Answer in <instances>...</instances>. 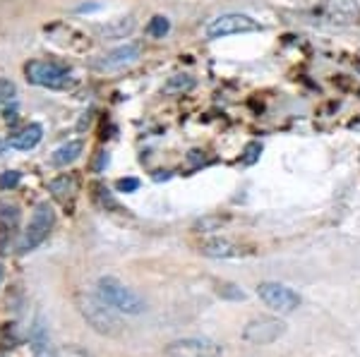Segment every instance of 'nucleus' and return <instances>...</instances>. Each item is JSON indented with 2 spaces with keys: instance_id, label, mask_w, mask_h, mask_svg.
<instances>
[{
  "instance_id": "obj_1",
  "label": "nucleus",
  "mask_w": 360,
  "mask_h": 357,
  "mask_svg": "<svg viewBox=\"0 0 360 357\" xmlns=\"http://www.w3.org/2000/svg\"><path fill=\"white\" fill-rule=\"evenodd\" d=\"M96 295L101 297L106 305H111L113 310L123 312V315H142L147 310V302L144 297L135 293L133 288L123 285L118 278H101L96 283Z\"/></svg>"
},
{
  "instance_id": "obj_2",
  "label": "nucleus",
  "mask_w": 360,
  "mask_h": 357,
  "mask_svg": "<svg viewBox=\"0 0 360 357\" xmlns=\"http://www.w3.org/2000/svg\"><path fill=\"white\" fill-rule=\"evenodd\" d=\"M77 305H80L82 317L87 319V324H89L94 331L103 333V336H118L120 333L118 315L113 312L111 305H106V302L101 300L99 295H82Z\"/></svg>"
},
{
  "instance_id": "obj_3",
  "label": "nucleus",
  "mask_w": 360,
  "mask_h": 357,
  "mask_svg": "<svg viewBox=\"0 0 360 357\" xmlns=\"http://www.w3.org/2000/svg\"><path fill=\"white\" fill-rule=\"evenodd\" d=\"M53 225H56V214H53V207L51 204H39V207L34 209V214H31L29 219V225H27L24 235H22L20 240V252L27 254V252H34L36 247L43 245V240L48 237V232L53 230Z\"/></svg>"
},
{
  "instance_id": "obj_4",
  "label": "nucleus",
  "mask_w": 360,
  "mask_h": 357,
  "mask_svg": "<svg viewBox=\"0 0 360 357\" xmlns=\"http://www.w3.org/2000/svg\"><path fill=\"white\" fill-rule=\"evenodd\" d=\"M24 74L31 84L46 86V89H68L73 86V77L65 68L51 61H29L24 65Z\"/></svg>"
},
{
  "instance_id": "obj_5",
  "label": "nucleus",
  "mask_w": 360,
  "mask_h": 357,
  "mask_svg": "<svg viewBox=\"0 0 360 357\" xmlns=\"http://www.w3.org/2000/svg\"><path fill=\"white\" fill-rule=\"evenodd\" d=\"M257 295L271 312H279V315H291L293 310L300 307V295L281 283H269V280L260 283Z\"/></svg>"
},
{
  "instance_id": "obj_6",
  "label": "nucleus",
  "mask_w": 360,
  "mask_h": 357,
  "mask_svg": "<svg viewBox=\"0 0 360 357\" xmlns=\"http://www.w3.org/2000/svg\"><path fill=\"white\" fill-rule=\"evenodd\" d=\"M262 24L257 19L248 17V15H221L214 22H209L207 26V36L209 39H223V36H233V34H248V31H260Z\"/></svg>"
},
{
  "instance_id": "obj_7",
  "label": "nucleus",
  "mask_w": 360,
  "mask_h": 357,
  "mask_svg": "<svg viewBox=\"0 0 360 357\" xmlns=\"http://www.w3.org/2000/svg\"><path fill=\"white\" fill-rule=\"evenodd\" d=\"M140 58H142V41H128L125 46H118L113 51H108L106 56L96 58L94 70H99V72H118V70L135 65Z\"/></svg>"
},
{
  "instance_id": "obj_8",
  "label": "nucleus",
  "mask_w": 360,
  "mask_h": 357,
  "mask_svg": "<svg viewBox=\"0 0 360 357\" xmlns=\"http://www.w3.org/2000/svg\"><path fill=\"white\" fill-rule=\"evenodd\" d=\"M286 333V324L274 317H260L253 319L248 326L243 328V338L253 345H269L279 340Z\"/></svg>"
},
{
  "instance_id": "obj_9",
  "label": "nucleus",
  "mask_w": 360,
  "mask_h": 357,
  "mask_svg": "<svg viewBox=\"0 0 360 357\" xmlns=\"http://www.w3.org/2000/svg\"><path fill=\"white\" fill-rule=\"evenodd\" d=\"M166 357H221V345L209 338H180L166 345Z\"/></svg>"
},
{
  "instance_id": "obj_10",
  "label": "nucleus",
  "mask_w": 360,
  "mask_h": 357,
  "mask_svg": "<svg viewBox=\"0 0 360 357\" xmlns=\"http://www.w3.org/2000/svg\"><path fill=\"white\" fill-rule=\"evenodd\" d=\"M324 17L336 26H353L360 22L358 0H324Z\"/></svg>"
},
{
  "instance_id": "obj_11",
  "label": "nucleus",
  "mask_w": 360,
  "mask_h": 357,
  "mask_svg": "<svg viewBox=\"0 0 360 357\" xmlns=\"http://www.w3.org/2000/svg\"><path fill=\"white\" fill-rule=\"evenodd\" d=\"M29 350L34 357H58L43 317H36L34 326H31V331H29Z\"/></svg>"
},
{
  "instance_id": "obj_12",
  "label": "nucleus",
  "mask_w": 360,
  "mask_h": 357,
  "mask_svg": "<svg viewBox=\"0 0 360 357\" xmlns=\"http://www.w3.org/2000/svg\"><path fill=\"white\" fill-rule=\"evenodd\" d=\"M20 225V209L15 204H0V252H8Z\"/></svg>"
},
{
  "instance_id": "obj_13",
  "label": "nucleus",
  "mask_w": 360,
  "mask_h": 357,
  "mask_svg": "<svg viewBox=\"0 0 360 357\" xmlns=\"http://www.w3.org/2000/svg\"><path fill=\"white\" fill-rule=\"evenodd\" d=\"M135 29V17H118V19H111L106 24L96 26V34L101 36L103 41H116V39H125L130 36Z\"/></svg>"
},
{
  "instance_id": "obj_14",
  "label": "nucleus",
  "mask_w": 360,
  "mask_h": 357,
  "mask_svg": "<svg viewBox=\"0 0 360 357\" xmlns=\"http://www.w3.org/2000/svg\"><path fill=\"white\" fill-rule=\"evenodd\" d=\"M202 254L214 259H231V257H240L243 250L238 245H233L231 240H223V237H214V240H207L202 245Z\"/></svg>"
},
{
  "instance_id": "obj_15",
  "label": "nucleus",
  "mask_w": 360,
  "mask_h": 357,
  "mask_svg": "<svg viewBox=\"0 0 360 357\" xmlns=\"http://www.w3.org/2000/svg\"><path fill=\"white\" fill-rule=\"evenodd\" d=\"M82 151H84V142L73 139V142L63 144V147H58L56 151H53V154H51V166H56V168H65V166L75 164V161L80 159Z\"/></svg>"
},
{
  "instance_id": "obj_16",
  "label": "nucleus",
  "mask_w": 360,
  "mask_h": 357,
  "mask_svg": "<svg viewBox=\"0 0 360 357\" xmlns=\"http://www.w3.org/2000/svg\"><path fill=\"white\" fill-rule=\"evenodd\" d=\"M41 137H43V129L41 125H27L22 132L17 134H13L10 137V147L13 149H20V151H29V149H34L36 144L41 142Z\"/></svg>"
},
{
  "instance_id": "obj_17",
  "label": "nucleus",
  "mask_w": 360,
  "mask_h": 357,
  "mask_svg": "<svg viewBox=\"0 0 360 357\" xmlns=\"http://www.w3.org/2000/svg\"><path fill=\"white\" fill-rule=\"evenodd\" d=\"M48 189H51V194L56 199H68L73 197L75 192H77V177L75 175H60L56 177V180H51V185H48Z\"/></svg>"
},
{
  "instance_id": "obj_18",
  "label": "nucleus",
  "mask_w": 360,
  "mask_h": 357,
  "mask_svg": "<svg viewBox=\"0 0 360 357\" xmlns=\"http://www.w3.org/2000/svg\"><path fill=\"white\" fill-rule=\"evenodd\" d=\"M195 86V79L190 77V74H173L171 79L163 86V91L166 94H185V91H190Z\"/></svg>"
},
{
  "instance_id": "obj_19",
  "label": "nucleus",
  "mask_w": 360,
  "mask_h": 357,
  "mask_svg": "<svg viewBox=\"0 0 360 357\" xmlns=\"http://www.w3.org/2000/svg\"><path fill=\"white\" fill-rule=\"evenodd\" d=\"M168 31H171V22H168V17H163V15L151 17L149 24H147V34H149L151 39H163Z\"/></svg>"
},
{
  "instance_id": "obj_20",
  "label": "nucleus",
  "mask_w": 360,
  "mask_h": 357,
  "mask_svg": "<svg viewBox=\"0 0 360 357\" xmlns=\"http://www.w3.org/2000/svg\"><path fill=\"white\" fill-rule=\"evenodd\" d=\"M260 156H262V144L260 142H250V144H245L240 161H243L245 166H253V164H257V161H260Z\"/></svg>"
},
{
  "instance_id": "obj_21",
  "label": "nucleus",
  "mask_w": 360,
  "mask_h": 357,
  "mask_svg": "<svg viewBox=\"0 0 360 357\" xmlns=\"http://www.w3.org/2000/svg\"><path fill=\"white\" fill-rule=\"evenodd\" d=\"M17 96V86H15L13 79L0 77V104H8Z\"/></svg>"
},
{
  "instance_id": "obj_22",
  "label": "nucleus",
  "mask_w": 360,
  "mask_h": 357,
  "mask_svg": "<svg viewBox=\"0 0 360 357\" xmlns=\"http://www.w3.org/2000/svg\"><path fill=\"white\" fill-rule=\"evenodd\" d=\"M20 180H22V175H20L17 170H8V173H3V175H0V187H3V189H13V187L20 185Z\"/></svg>"
},
{
  "instance_id": "obj_23",
  "label": "nucleus",
  "mask_w": 360,
  "mask_h": 357,
  "mask_svg": "<svg viewBox=\"0 0 360 357\" xmlns=\"http://www.w3.org/2000/svg\"><path fill=\"white\" fill-rule=\"evenodd\" d=\"M116 187H118V192H137L140 180L137 177H120L116 182Z\"/></svg>"
},
{
  "instance_id": "obj_24",
  "label": "nucleus",
  "mask_w": 360,
  "mask_h": 357,
  "mask_svg": "<svg viewBox=\"0 0 360 357\" xmlns=\"http://www.w3.org/2000/svg\"><path fill=\"white\" fill-rule=\"evenodd\" d=\"M58 357H94L91 353H87L84 348H77V345H68L58 353Z\"/></svg>"
},
{
  "instance_id": "obj_25",
  "label": "nucleus",
  "mask_w": 360,
  "mask_h": 357,
  "mask_svg": "<svg viewBox=\"0 0 360 357\" xmlns=\"http://www.w3.org/2000/svg\"><path fill=\"white\" fill-rule=\"evenodd\" d=\"M221 297H236V300H243L245 293L240 288H236V285H223V288H221Z\"/></svg>"
},
{
  "instance_id": "obj_26",
  "label": "nucleus",
  "mask_w": 360,
  "mask_h": 357,
  "mask_svg": "<svg viewBox=\"0 0 360 357\" xmlns=\"http://www.w3.org/2000/svg\"><path fill=\"white\" fill-rule=\"evenodd\" d=\"M103 166H108V154H99V161L94 164V170H103Z\"/></svg>"
},
{
  "instance_id": "obj_27",
  "label": "nucleus",
  "mask_w": 360,
  "mask_h": 357,
  "mask_svg": "<svg viewBox=\"0 0 360 357\" xmlns=\"http://www.w3.org/2000/svg\"><path fill=\"white\" fill-rule=\"evenodd\" d=\"M0 283H3V267H0Z\"/></svg>"
},
{
  "instance_id": "obj_28",
  "label": "nucleus",
  "mask_w": 360,
  "mask_h": 357,
  "mask_svg": "<svg viewBox=\"0 0 360 357\" xmlns=\"http://www.w3.org/2000/svg\"><path fill=\"white\" fill-rule=\"evenodd\" d=\"M3 147H5V144H0V151H3Z\"/></svg>"
}]
</instances>
